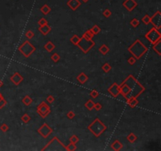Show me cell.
Returning <instances> with one entry per match:
<instances>
[{
  "label": "cell",
  "instance_id": "1",
  "mask_svg": "<svg viewBox=\"0 0 161 151\" xmlns=\"http://www.w3.org/2000/svg\"><path fill=\"white\" fill-rule=\"evenodd\" d=\"M123 83H125L131 89V94L133 97L138 98L146 91L145 87L133 75H129L124 79Z\"/></svg>",
  "mask_w": 161,
  "mask_h": 151
},
{
  "label": "cell",
  "instance_id": "2",
  "mask_svg": "<svg viewBox=\"0 0 161 151\" xmlns=\"http://www.w3.org/2000/svg\"><path fill=\"white\" fill-rule=\"evenodd\" d=\"M148 50V47L145 46L140 41V39H136L127 48V50L133 55V57L135 58L136 60H139L142 56H144L147 53Z\"/></svg>",
  "mask_w": 161,
  "mask_h": 151
},
{
  "label": "cell",
  "instance_id": "3",
  "mask_svg": "<svg viewBox=\"0 0 161 151\" xmlns=\"http://www.w3.org/2000/svg\"><path fill=\"white\" fill-rule=\"evenodd\" d=\"M87 129L97 138L100 137L107 130V126L103 124L102 121L99 118H96L95 120L88 125Z\"/></svg>",
  "mask_w": 161,
  "mask_h": 151
},
{
  "label": "cell",
  "instance_id": "4",
  "mask_svg": "<svg viewBox=\"0 0 161 151\" xmlns=\"http://www.w3.org/2000/svg\"><path fill=\"white\" fill-rule=\"evenodd\" d=\"M95 46V42L93 39H89L82 36L77 44V46L83 51V54H87Z\"/></svg>",
  "mask_w": 161,
  "mask_h": 151
},
{
  "label": "cell",
  "instance_id": "5",
  "mask_svg": "<svg viewBox=\"0 0 161 151\" xmlns=\"http://www.w3.org/2000/svg\"><path fill=\"white\" fill-rule=\"evenodd\" d=\"M35 50L36 48L29 40L25 41L18 47V50L20 51V53L23 54V56H25V58H29L35 52Z\"/></svg>",
  "mask_w": 161,
  "mask_h": 151
},
{
  "label": "cell",
  "instance_id": "6",
  "mask_svg": "<svg viewBox=\"0 0 161 151\" xmlns=\"http://www.w3.org/2000/svg\"><path fill=\"white\" fill-rule=\"evenodd\" d=\"M145 37L151 44H154L155 43L161 39V34L158 29H155L153 27L145 35Z\"/></svg>",
  "mask_w": 161,
  "mask_h": 151
},
{
  "label": "cell",
  "instance_id": "7",
  "mask_svg": "<svg viewBox=\"0 0 161 151\" xmlns=\"http://www.w3.org/2000/svg\"><path fill=\"white\" fill-rule=\"evenodd\" d=\"M36 112L40 117L46 118L51 112L50 107L46 104V102H42L36 108Z\"/></svg>",
  "mask_w": 161,
  "mask_h": 151
},
{
  "label": "cell",
  "instance_id": "8",
  "mask_svg": "<svg viewBox=\"0 0 161 151\" xmlns=\"http://www.w3.org/2000/svg\"><path fill=\"white\" fill-rule=\"evenodd\" d=\"M37 132L43 138H48V136H50V135L53 133V129H52L46 123H44L43 124H42L38 128Z\"/></svg>",
  "mask_w": 161,
  "mask_h": 151
},
{
  "label": "cell",
  "instance_id": "9",
  "mask_svg": "<svg viewBox=\"0 0 161 151\" xmlns=\"http://www.w3.org/2000/svg\"><path fill=\"white\" fill-rule=\"evenodd\" d=\"M150 23L155 29L160 30L161 28V12L156 11V13L150 17Z\"/></svg>",
  "mask_w": 161,
  "mask_h": 151
},
{
  "label": "cell",
  "instance_id": "10",
  "mask_svg": "<svg viewBox=\"0 0 161 151\" xmlns=\"http://www.w3.org/2000/svg\"><path fill=\"white\" fill-rule=\"evenodd\" d=\"M108 92L113 98H117L120 94L119 85L117 84L116 83H112V84L108 88Z\"/></svg>",
  "mask_w": 161,
  "mask_h": 151
},
{
  "label": "cell",
  "instance_id": "11",
  "mask_svg": "<svg viewBox=\"0 0 161 151\" xmlns=\"http://www.w3.org/2000/svg\"><path fill=\"white\" fill-rule=\"evenodd\" d=\"M119 90H120V94L123 95L126 100L131 96V89L129 88V87L125 83L123 82L121 84H119Z\"/></svg>",
  "mask_w": 161,
  "mask_h": 151
},
{
  "label": "cell",
  "instance_id": "12",
  "mask_svg": "<svg viewBox=\"0 0 161 151\" xmlns=\"http://www.w3.org/2000/svg\"><path fill=\"white\" fill-rule=\"evenodd\" d=\"M123 6L126 8V10L129 12L134 10L135 8L138 6V2L135 0H125L123 2Z\"/></svg>",
  "mask_w": 161,
  "mask_h": 151
},
{
  "label": "cell",
  "instance_id": "13",
  "mask_svg": "<svg viewBox=\"0 0 161 151\" xmlns=\"http://www.w3.org/2000/svg\"><path fill=\"white\" fill-rule=\"evenodd\" d=\"M10 79V81L16 86H18L20 83L24 80V77L18 72L14 73L11 76Z\"/></svg>",
  "mask_w": 161,
  "mask_h": 151
},
{
  "label": "cell",
  "instance_id": "14",
  "mask_svg": "<svg viewBox=\"0 0 161 151\" xmlns=\"http://www.w3.org/2000/svg\"><path fill=\"white\" fill-rule=\"evenodd\" d=\"M67 6L69 7L72 10L75 11L80 6H81V2H80L79 0H68L67 2Z\"/></svg>",
  "mask_w": 161,
  "mask_h": 151
},
{
  "label": "cell",
  "instance_id": "15",
  "mask_svg": "<svg viewBox=\"0 0 161 151\" xmlns=\"http://www.w3.org/2000/svg\"><path fill=\"white\" fill-rule=\"evenodd\" d=\"M39 31L43 35H47L49 34L51 30H52V28L48 25H43V26H39V29H38Z\"/></svg>",
  "mask_w": 161,
  "mask_h": 151
},
{
  "label": "cell",
  "instance_id": "16",
  "mask_svg": "<svg viewBox=\"0 0 161 151\" xmlns=\"http://www.w3.org/2000/svg\"><path fill=\"white\" fill-rule=\"evenodd\" d=\"M127 105L130 106V108H132V109L133 108H135V107L138 106V98L131 96L128 99H127Z\"/></svg>",
  "mask_w": 161,
  "mask_h": 151
},
{
  "label": "cell",
  "instance_id": "17",
  "mask_svg": "<svg viewBox=\"0 0 161 151\" xmlns=\"http://www.w3.org/2000/svg\"><path fill=\"white\" fill-rule=\"evenodd\" d=\"M88 79H89L88 76L86 75L84 73H79V74L77 76V77H76V79H77V81H78L79 83H81V84H84L85 83H87V80H88Z\"/></svg>",
  "mask_w": 161,
  "mask_h": 151
},
{
  "label": "cell",
  "instance_id": "18",
  "mask_svg": "<svg viewBox=\"0 0 161 151\" xmlns=\"http://www.w3.org/2000/svg\"><path fill=\"white\" fill-rule=\"evenodd\" d=\"M111 147H112V150H115V151H119V150H121L122 148H123V144H122L121 142H120L119 140L116 139V140L112 143Z\"/></svg>",
  "mask_w": 161,
  "mask_h": 151
},
{
  "label": "cell",
  "instance_id": "19",
  "mask_svg": "<svg viewBox=\"0 0 161 151\" xmlns=\"http://www.w3.org/2000/svg\"><path fill=\"white\" fill-rule=\"evenodd\" d=\"M152 49L155 50V52L157 53L159 56L161 55V39L152 44Z\"/></svg>",
  "mask_w": 161,
  "mask_h": 151
},
{
  "label": "cell",
  "instance_id": "20",
  "mask_svg": "<svg viewBox=\"0 0 161 151\" xmlns=\"http://www.w3.org/2000/svg\"><path fill=\"white\" fill-rule=\"evenodd\" d=\"M40 11L42 12V14L43 15L46 16L47 14H49L51 12V7L49 5H47V4H44V5L40 8Z\"/></svg>",
  "mask_w": 161,
  "mask_h": 151
},
{
  "label": "cell",
  "instance_id": "21",
  "mask_svg": "<svg viewBox=\"0 0 161 151\" xmlns=\"http://www.w3.org/2000/svg\"><path fill=\"white\" fill-rule=\"evenodd\" d=\"M55 45L51 41H48L45 45H44V49H45L47 52H52L55 49Z\"/></svg>",
  "mask_w": 161,
  "mask_h": 151
},
{
  "label": "cell",
  "instance_id": "22",
  "mask_svg": "<svg viewBox=\"0 0 161 151\" xmlns=\"http://www.w3.org/2000/svg\"><path fill=\"white\" fill-rule=\"evenodd\" d=\"M22 102L25 106H29L32 104V102H33V99H32L29 95H25V96L22 98Z\"/></svg>",
  "mask_w": 161,
  "mask_h": 151
},
{
  "label": "cell",
  "instance_id": "23",
  "mask_svg": "<svg viewBox=\"0 0 161 151\" xmlns=\"http://www.w3.org/2000/svg\"><path fill=\"white\" fill-rule=\"evenodd\" d=\"M99 51L101 52V54L103 55H106L108 52H109V47H108L106 44H102L99 47Z\"/></svg>",
  "mask_w": 161,
  "mask_h": 151
},
{
  "label": "cell",
  "instance_id": "24",
  "mask_svg": "<svg viewBox=\"0 0 161 151\" xmlns=\"http://www.w3.org/2000/svg\"><path fill=\"white\" fill-rule=\"evenodd\" d=\"M94 103L95 102L92 100V99H89V100H87V102L85 103V104H84V106H85L89 111H91L92 109H94Z\"/></svg>",
  "mask_w": 161,
  "mask_h": 151
},
{
  "label": "cell",
  "instance_id": "25",
  "mask_svg": "<svg viewBox=\"0 0 161 151\" xmlns=\"http://www.w3.org/2000/svg\"><path fill=\"white\" fill-rule=\"evenodd\" d=\"M127 139L130 143H134V142H135L136 140L138 139V137H137L134 133L131 132L127 136Z\"/></svg>",
  "mask_w": 161,
  "mask_h": 151
},
{
  "label": "cell",
  "instance_id": "26",
  "mask_svg": "<svg viewBox=\"0 0 161 151\" xmlns=\"http://www.w3.org/2000/svg\"><path fill=\"white\" fill-rule=\"evenodd\" d=\"M82 36L85 37V38H87V39H93V38H94V35L93 32H92V31H90V29H87V30L85 31V32L83 34Z\"/></svg>",
  "mask_w": 161,
  "mask_h": 151
},
{
  "label": "cell",
  "instance_id": "27",
  "mask_svg": "<svg viewBox=\"0 0 161 151\" xmlns=\"http://www.w3.org/2000/svg\"><path fill=\"white\" fill-rule=\"evenodd\" d=\"M79 40H80V37H79L77 35H74L73 36L71 37V39H70V42L75 46H77Z\"/></svg>",
  "mask_w": 161,
  "mask_h": 151
},
{
  "label": "cell",
  "instance_id": "28",
  "mask_svg": "<svg viewBox=\"0 0 161 151\" xmlns=\"http://www.w3.org/2000/svg\"><path fill=\"white\" fill-rule=\"evenodd\" d=\"M90 31L93 32V34L95 35H98L101 32V31H102V29H101V28L98 26V25H94L93 27L91 28V29H90Z\"/></svg>",
  "mask_w": 161,
  "mask_h": 151
},
{
  "label": "cell",
  "instance_id": "29",
  "mask_svg": "<svg viewBox=\"0 0 161 151\" xmlns=\"http://www.w3.org/2000/svg\"><path fill=\"white\" fill-rule=\"evenodd\" d=\"M102 69L103 70V72H104V73H108L109 72V71L112 69V66L109 65V63L106 62V63H104V64L102 65Z\"/></svg>",
  "mask_w": 161,
  "mask_h": 151
},
{
  "label": "cell",
  "instance_id": "30",
  "mask_svg": "<svg viewBox=\"0 0 161 151\" xmlns=\"http://www.w3.org/2000/svg\"><path fill=\"white\" fill-rule=\"evenodd\" d=\"M21 121L23 123H25V124H28V123H29V121H31V117L28 113H25L21 117Z\"/></svg>",
  "mask_w": 161,
  "mask_h": 151
},
{
  "label": "cell",
  "instance_id": "31",
  "mask_svg": "<svg viewBox=\"0 0 161 151\" xmlns=\"http://www.w3.org/2000/svg\"><path fill=\"white\" fill-rule=\"evenodd\" d=\"M7 104V102L4 97L2 96V94L0 93V109H2L4 106H6Z\"/></svg>",
  "mask_w": 161,
  "mask_h": 151
},
{
  "label": "cell",
  "instance_id": "32",
  "mask_svg": "<svg viewBox=\"0 0 161 151\" xmlns=\"http://www.w3.org/2000/svg\"><path fill=\"white\" fill-rule=\"evenodd\" d=\"M50 58H51L52 61L56 63V62H58V61H60V59H61V57H60V55H59L58 53H54V54H53L51 55Z\"/></svg>",
  "mask_w": 161,
  "mask_h": 151
},
{
  "label": "cell",
  "instance_id": "33",
  "mask_svg": "<svg viewBox=\"0 0 161 151\" xmlns=\"http://www.w3.org/2000/svg\"><path fill=\"white\" fill-rule=\"evenodd\" d=\"M130 24L133 28H137L140 25V21H139V20H138L137 18H133L131 21Z\"/></svg>",
  "mask_w": 161,
  "mask_h": 151
},
{
  "label": "cell",
  "instance_id": "34",
  "mask_svg": "<svg viewBox=\"0 0 161 151\" xmlns=\"http://www.w3.org/2000/svg\"><path fill=\"white\" fill-rule=\"evenodd\" d=\"M142 22L145 24V25H148V24H150V17L148 16V14H146L144 16V17L142 18Z\"/></svg>",
  "mask_w": 161,
  "mask_h": 151
},
{
  "label": "cell",
  "instance_id": "35",
  "mask_svg": "<svg viewBox=\"0 0 161 151\" xmlns=\"http://www.w3.org/2000/svg\"><path fill=\"white\" fill-rule=\"evenodd\" d=\"M69 141L72 143H74V144H76L77 142L79 141V138L77 136H75V135H73V136H72L69 138Z\"/></svg>",
  "mask_w": 161,
  "mask_h": 151
},
{
  "label": "cell",
  "instance_id": "36",
  "mask_svg": "<svg viewBox=\"0 0 161 151\" xmlns=\"http://www.w3.org/2000/svg\"><path fill=\"white\" fill-rule=\"evenodd\" d=\"M66 149H67V151H75L77 148H76L75 144L70 142V143L66 146Z\"/></svg>",
  "mask_w": 161,
  "mask_h": 151
},
{
  "label": "cell",
  "instance_id": "37",
  "mask_svg": "<svg viewBox=\"0 0 161 151\" xmlns=\"http://www.w3.org/2000/svg\"><path fill=\"white\" fill-rule=\"evenodd\" d=\"M48 24V21H47V20L46 18H44V17H42V18H40L39 20V21H38V25L39 26H43V25H47Z\"/></svg>",
  "mask_w": 161,
  "mask_h": 151
},
{
  "label": "cell",
  "instance_id": "38",
  "mask_svg": "<svg viewBox=\"0 0 161 151\" xmlns=\"http://www.w3.org/2000/svg\"><path fill=\"white\" fill-rule=\"evenodd\" d=\"M9 129H10L9 126H8L6 124H2L1 126H0V130H1L2 132H4V133L7 132L8 131H9Z\"/></svg>",
  "mask_w": 161,
  "mask_h": 151
},
{
  "label": "cell",
  "instance_id": "39",
  "mask_svg": "<svg viewBox=\"0 0 161 151\" xmlns=\"http://www.w3.org/2000/svg\"><path fill=\"white\" fill-rule=\"evenodd\" d=\"M34 35H35V34H34V32L31 30H29V31L25 32V36H26L27 39H32V38L34 37Z\"/></svg>",
  "mask_w": 161,
  "mask_h": 151
},
{
  "label": "cell",
  "instance_id": "40",
  "mask_svg": "<svg viewBox=\"0 0 161 151\" xmlns=\"http://www.w3.org/2000/svg\"><path fill=\"white\" fill-rule=\"evenodd\" d=\"M111 15H112V12L110 10H108V9H105L104 11H103V16L104 17H106V18H108L109 17H111Z\"/></svg>",
  "mask_w": 161,
  "mask_h": 151
},
{
  "label": "cell",
  "instance_id": "41",
  "mask_svg": "<svg viewBox=\"0 0 161 151\" xmlns=\"http://www.w3.org/2000/svg\"><path fill=\"white\" fill-rule=\"evenodd\" d=\"M98 95H99L98 91H97L96 90L91 91L90 93V96L92 98H97L98 97Z\"/></svg>",
  "mask_w": 161,
  "mask_h": 151
},
{
  "label": "cell",
  "instance_id": "42",
  "mask_svg": "<svg viewBox=\"0 0 161 151\" xmlns=\"http://www.w3.org/2000/svg\"><path fill=\"white\" fill-rule=\"evenodd\" d=\"M66 116L68 119L72 120V119H73L75 117V112H73V111H69V112L67 113Z\"/></svg>",
  "mask_w": 161,
  "mask_h": 151
},
{
  "label": "cell",
  "instance_id": "43",
  "mask_svg": "<svg viewBox=\"0 0 161 151\" xmlns=\"http://www.w3.org/2000/svg\"><path fill=\"white\" fill-rule=\"evenodd\" d=\"M127 62H128V64L129 65H134L135 64V62H136V59L134 57H130L128 58V60H127Z\"/></svg>",
  "mask_w": 161,
  "mask_h": 151
},
{
  "label": "cell",
  "instance_id": "44",
  "mask_svg": "<svg viewBox=\"0 0 161 151\" xmlns=\"http://www.w3.org/2000/svg\"><path fill=\"white\" fill-rule=\"evenodd\" d=\"M94 109L96 110V111H100L101 109H102V105L99 102H97V103H94Z\"/></svg>",
  "mask_w": 161,
  "mask_h": 151
},
{
  "label": "cell",
  "instance_id": "45",
  "mask_svg": "<svg viewBox=\"0 0 161 151\" xmlns=\"http://www.w3.org/2000/svg\"><path fill=\"white\" fill-rule=\"evenodd\" d=\"M54 100L55 99H54L53 95H49V96L46 98V101L48 102V103H50V104H52V103L54 102Z\"/></svg>",
  "mask_w": 161,
  "mask_h": 151
},
{
  "label": "cell",
  "instance_id": "46",
  "mask_svg": "<svg viewBox=\"0 0 161 151\" xmlns=\"http://www.w3.org/2000/svg\"><path fill=\"white\" fill-rule=\"evenodd\" d=\"M81 1H83V2H84V3H87V2H89V0H81Z\"/></svg>",
  "mask_w": 161,
  "mask_h": 151
},
{
  "label": "cell",
  "instance_id": "47",
  "mask_svg": "<svg viewBox=\"0 0 161 151\" xmlns=\"http://www.w3.org/2000/svg\"><path fill=\"white\" fill-rule=\"evenodd\" d=\"M2 85H3V83H2V81L1 80V79H0V87H1Z\"/></svg>",
  "mask_w": 161,
  "mask_h": 151
}]
</instances>
